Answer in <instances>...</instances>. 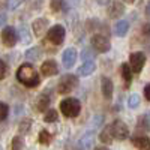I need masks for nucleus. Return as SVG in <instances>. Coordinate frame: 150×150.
Wrapping results in <instances>:
<instances>
[{"label":"nucleus","instance_id":"obj_1","mask_svg":"<svg viewBox=\"0 0 150 150\" xmlns=\"http://www.w3.org/2000/svg\"><path fill=\"white\" fill-rule=\"evenodd\" d=\"M17 80L26 87H36L41 83V77L38 71L30 63H23L17 71Z\"/></svg>","mask_w":150,"mask_h":150},{"label":"nucleus","instance_id":"obj_2","mask_svg":"<svg viewBox=\"0 0 150 150\" xmlns=\"http://www.w3.org/2000/svg\"><path fill=\"white\" fill-rule=\"evenodd\" d=\"M60 111L66 117H77L81 111V102L77 98H68L60 102Z\"/></svg>","mask_w":150,"mask_h":150},{"label":"nucleus","instance_id":"obj_3","mask_svg":"<svg viewBox=\"0 0 150 150\" xmlns=\"http://www.w3.org/2000/svg\"><path fill=\"white\" fill-rule=\"evenodd\" d=\"M78 78L77 75H72V74H66L60 78V81L57 83V92L60 95H66V93H71L74 92L75 89L78 87Z\"/></svg>","mask_w":150,"mask_h":150},{"label":"nucleus","instance_id":"obj_4","mask_svg":"<svg viewBox=\"0 0 150 150\" xmlns=\"http://www.w3.org/2000/svg\"><path fill=\"white\" fill-rule=\"evenodd\" d=\"M65 36H66V30L65 27L62 26V24H56V26H53L51 29H50L47 32V41L50 44L53 45H62L65 41Z\"/></svg>","mask_w":150,"mask_h":150},{"label":"nucleus","instance_id":"obj_5","mask_svg":"<svg viewBox=\"0 0 150 150\" xmlns=\"http://www.w3.org/2000/svg\"><path fill=\"white\" fill-rule=\"evenodd\" d=\"M110 128H111V132H112V137L120 141L123 140H126L128 137H129V128L126 126V123L122 122V120H114L111 125H110Z\"/></svg>","mask_w":150,"mask_h":150},{"label":"nucleus","instance_id":"obj_6","mask_svg":"<svg viewBox=\"0 0 150 150\" xmlns=\"http://www.w3.org/2000/svg\"><path fill=\"white\" fill-rule=\"evenodd\" d=\"M144 63H146V54L143 51H135L129 56V65L132 72L140 74L144 68Z\"/></svg>","mask_w":150,"mask_h":150},{"label":"nucleus","instance_id":"obj_7","mask_svg":"<svg viewBox=\"0 0 150 150\" xmlns=\"http://www.w3.org/2000/svg\"><path fill=\"white\" fill-rule=\"evenodd\" d=\"M2 42H3L5 47H9V48L15 47V44L18 42V33H17V30L14 27H11V26L5 27L2 30Z\"/></svg>","mask_w":150,"mask_h":150},{"label":"nucleus","instance_id":"obj_8","mask_svg":"<svg viewBox=\"0 0 150 150\" xmlns=\"http://www.w3.org/2000/svg\"><path fill=\"white\" fill-rule=\"evenodd\" d=\"M92 47L96 50L98 53H107V51H110L111 44H110L107 36H104V35H95L92 38Z\"/></svg>","mask_w":150,"mask_h":150},{"label":"nucleus","instance_id":"obj_9","mask_svg":"<svg viewBox=\"0 0 150 150\" xmlns=\"http://www.w3.org/2000/svg\"><path fill=\"white\" fill-rule=\"evenodd\" d=\"M77 57H78V53L75 48H66L63 51V56H62V62H63V66L66 69H71L74 68V65L77 63Z\"/></svg>","mask_w":150,"mask_h":150},{"label":"nucleus","instance_id":"obj_10","mask_svg":"<svg viewBox=\"0 0 150 150\" xmlns=\"http://www.w3.org/2000/svg\"><path fill=\"white\" fill-rule=\"evenodd\" d=\"M101 90H102V95L107 101H111L112 98V92H114V84H112L111 78L108 77H102L101 80Z\"/></svg>","mask_w":150,"mask_h":150},{"label":"nucleus","instance_id":"obj_11","mask_svg":"<svg viewBox=\"0 0 150 150\" xmlns=\"http://www.w3.org/2000/svg\"><path fill=\"white\" fill-rule=\"evenodd\" d=\"M57 72H59V66L54 60H45L41 66V74L45 75V77H53Z\"/></svg>","mask_w":150,"mask_h":150},{"label":"nucleus","instance_id":"obj_12","mask_svg":"<svg viewBox=\"0 0 150 150\" xmlns=\"http://www.w3.org/2000/svg\"><path fill=\"white\" fill-rule=\"evenodd\" d=\"M32 29H33L35 36L41 38L45 33V30L48 29V20L47 18H36L33 21V24H32Z\"/></svg>","mask_w":150,"mask_h":150},{"label":"nucleus","instance_id":"obj_13","mask_svg":"<svg viewBox=\"0 0 150 150\" xmlns=\"http://www.w3.org/2000/svg\"><path fill=\"white\" fill-rule=\"evenodd\" d=\"M108 14H110L111 18H120V17L125 14V6H123V3L114 0V2L111 3V6H110Z\"/></svg>","mask_w":150,"mask_h":150},{"label":"nucleus","instance_id":"obj_14","mask_svg":"<svg viewBox=\"0 0 150 150\" xmlns=\"http://www.w3.org/2000/svg\"><path fill=\"white\" fill-rule=\"evenodd\" d=\"M112 30H114V35H116V36L123 38L125 35L128 33V30H129V23H128V21H125V20H119V21L114 24Z\"/></svg>","mask_w":150,"mask_h":150},{"label":"nucleus","instance_id":"obj_15","mask_svg":"<svg viewBox=\"0 0 150 150\" xmlns=\"http://www.w3.org/2000/svg\"><path fill=\"white\" fill-rule=\"evenodd\" d=\"M132 144L137 149H141V150H149L150 149V138L144 135H138V137H134L132 138Z\"/></svg>","mask_w":150,"mask_h":150},{"label":"nucleus","instance_id":"obj_16","mask_svg":"<svg viewBox=\"0 0 150 150\" xmlns=\"http://www.w3.org/2000/svg\"><path fill=\"white\" fill-rule=\"evenodd\" d=\"M95 69H96V65H95L93 60H84V63L78 68V74L83 75V77H86V75L93 74Z\"/></svg>","mask_w":150,"mask_h":150},{"label":"nucleus","instance_id":"obj_17","mask_svg":"<svg viewBox=\"0 0 150 150\" xmlns=\"http://www.w3.org/2000/svg\"><path fill=\"white\" fill-rule=\"evenodd\" d=\"M48 105H50V96H48V95L42 93V95L38 96V99H36V110H38V111L44 112V111L48 108Z\"/></svg>","mask_w":150,"mask_h":150},{"label":"nucleus","instance_id":"obj_18","mask_svg":"<svg viewBox=\"0 0 150 150\" xmlns=\"http://www.w3.org/2000/svg\"><path fill=\"white\" fill-rule=\"evenodd\" d=\"M112 132H111V128H110V125L108 126H105L102 131H101V134H99V140H101V143H104V144H111L112 143Z\"/></svg>","mask_w":150,"mask_h":150},{"label":"nucleus","instance_id":"obj_19","mask_svg":"<svg viewBox=\"0 0 150 150\" xmlns=\"http://www.w3.org/2000/svg\"><path fill=\"white\" fill-rule=\"evenodd\" d=\"M78 146H80V147H83V149H92V147L95 146V137H93V134H92V132L86 134V135L83 137V138L80 140Z\"/></svg>","mask_w":150,"mask_h":150},{"label":"nucleus","instance_id":"obj_20","mask_svg":"<svg viewBox=\"0 0 150 150\" xmlns=\"http://www.w3.org/2000/svg\"><path fill=\"white\" fill-rule=\"evenodd\" d=\"M122 77L125 80V84H126V87L131 84L132 81V69H131V65L128 63H123L122 65Z\"/></svg>","mask_w":150,"mask_h":150},{"label":"nucleus","instance_id":"obj_21","mask_svg":"<svg viewBox=\"0 0 150 150\" xmlns=\"http://www.w3.org/2000/svg\"><path fill=\"white\" fill-rule=\"evenodd\" d=\"M41 48L39 47H33V48H30V50H27L26 51V59L27 60H30V62H36L38 59L41 57Z\"/></svg>","mask_w":150,"mask_h":150},{"label":"nucleus","instance_id":"obj_22","mask_svg":"<svg viewBox=\"0 0 150 150\" xmlns=\"http://www.w3.org/2000/svg\"><path fill=\"white\" fill-rule=\"evenodd\" d=\"M18 38H20V41H21V44H29L30 42V32H29V29L24 26L20 27V30H18Z\"/></svg>","mask_w":150,"mask_h":150},{"label":"nucleus","instance_id":"obj_23","mask_svg":"<svg viewBox=\"0 0 150 150\" xmlns=\"http://www.w3.org/2000/svg\"><path fill=\"white\" fill-rule=\"evenodd\" d=\"M138 129H143V131L150 129V111H147L143 117L138 119Z\"/></svg>","mask_w":150,"mask_h":150},{"label":"nucleus","instance_id":"obj_24","mask_svg":"<svg viewBox=\"0 0 150 150\" xmlns=\"http://www.w3.org/2000/svg\"><path fill=\"white\" fill-rule=\"evenodd\" d=\"M30 126H32V120H30V119H23V120L20 122V125H18V132H20L21 135L27 134V132L30 131Z\"/></svg>","mask_w":150,"mask_h":150},{"label":"nucleus","instance_id":"obj_25","mask_svg":"<svg viewBox=\"0 0 150 150\" xmlns=\"http://www.w3.org/2000/svg\"><path fill=\"white\" fill-rule=\"evenodd\" d=\"M140 101H141L140 96L137 95V93H132V95L129 96V99H128V107H129V108H132V110H134V108H138Z\"/></svg>","mask_w":150,"mask_h":150},{"label":"nucleus","instance_id":"obj_26","mask_svg":"<svg viewBox=\"0 0 150 150\" xmlns=\"http://www.w3.org/2000/svg\"><path fill=\"white\" fill-rule=\"evenodd\" d=\"M44 122H47V123L57 122V111L56 110H48L44 116Z\"/></svg>","mask_w":150,"mask_h":150},{"label":"nucleus","instance_id":"obj_27","mask_svg":"<svg viewBox=\"0 0 150 150\" xmlns=\"http://www.w3.org/2000/svg\"><path fill=\"white\" fill-rule=\"evenodd\" d=\"M39 143L41 144H50L51 143V134H50L48 131H45V129H42L39 132Z\"/></svg>","mask_w":150,"mask_h":150},{"label":"nucleus","instance_id":"obj_28","mask_svg":"<svg viewBox=\"0 0 150 150\" xmlns=\"http://www.w3.org/2000/svg\"><path fill=\"white\" fill-rule=\"evenodd\" d=\"M50 6H51L53 12H59V11L63 9L65 3H63V0H51V2H50Z\"/></svg>","mask_w":150,"mask_h":150},{"label":"nucleus","instance_id":"obj_29","mask_svg":"<svg viewBox=\"0 0 150 150\" xmlns=\"http://www.w3.org/2000/svg\"><path fill=\"white\" fill-rule=\"evenodd\" d=\"M8 111H9V107L5 102H0V122H3L8 117Z\"/></svg>","mask_w":150,"mask_h":150},{"label":"nucleus","instance_id":"obj_30","mask_svg":"<svg viewBox=\"0 0 150 150\" xmlns=\"http://www.w3.org/2000/svg\"><path fill=\"white\" fill-rule=\"evenodd\" d=\"M11 147L14 149V150L23 149V147H24V141H23V138H20V137H15V138L12 140V144H11Z\"/></svg>","mask_w":150,"mask_h":150},{"label":"nucleus","instance_id":"obj_31","mask_svg":"<svg viewBox=\"0 0 150 150\" xmlns=\"http://www.w3.org/2000/svg\"><path fill=\"white\" fill-rule=\"evenodd\" d=\"M81 57H83L84 60H93V59H95V54H93V51H92V50L86 48V50H83Z\"/></svg>","mask_w":150,"mask_h":150},{"label":"nucleus","instance_id":"obj_32","mask_svg":"<svg viewBox=\"0 0 150 150\" xmlns=\"http://www.w3.org/2000/svg\"><path fill=\"white\" fill-rule=\"evenodd\" d=\"M23 2H24V0H8V8H9L11 11H14V9H17L18 6H21Z\"/></svg>","mask_w":150,"mask_h":150},{"label":"nucleus","instance_id":"obj_33","mask_svg":"<svg viewBox=\"0 0 150 150\" xmlns=\"http://www.w3.org/2000/svg\"><path fill=\"white\" fill-rule=\"evenodd\" d=\"M8 74V66L3 60H0V80H3Z\"/></svg>","mask_w":150,"mask_h":150},{"label":"nucleus","instance_id":"obj_34","mask_svg":"<svg viewBox=\"0 0 150 150\" xmlns=\"http://www.w3.org/2000/svg\"><path fill=\"white\" fill-rule=\"evenodd\" d=\"M102 122H104V117L99 114V116H96L95 119H93V123H92V126H93V129H96V128H99L102 125Z\"/></svg>","mask_w":150,"mask_h":150},{"label":"nucleus","instance_id":"obj_35","mask_svg":"<svg viewBox=\"0 0 150 150\" xmlns=\"http://www.w3.org/2000/svg\"><path fill=\"white\" fill-rule=\"evenodd\" d=\"M141 33L144 36H150V23H146L144 26L141 27Z\"/></svg>","mask_w":150,"mask_h":150},{"label":"nucleus","instance_id":"obj_36","mask_svg":"<svg viewBox=\"0 0 150 150\" xmlns=\"http://www.w3.org/2000/svg\"><path fill=\"white\" fill-rule=\"evenodd\" d=\"M144 96H146V99L150 102V84H147L146 87H144Z\"/></svg>","mask_w":150,"mask_h":150},{"label":"nucleus","instance_id":"obj_37","mask_svg":"<svg viewBox=\"0 0 150 150\" xmlns=\"http://www.w3.org/2000/svg\"><path fill=\"white\" fill-rule=\"evenodd\" d=\"M5 21H6V17H5V15L2 14V15H0V26H2V24H3Z\"/></svg>","mask_w":150,"mask_h":150},{"label":"nucleus","instance_id":"obj_38","mask_svg":"<svg viewBox=\"0 0 150 150\" xmlns=\"http://www.w3.org/2000/svg\"><path fill=\"white\" fill-rule=\"evenodd\" d=\"M146 12H147V15H150V2H149L147 6H146Z\"/></svg>","mask_w":150,"mask_h":150},{"label":"nucleus","instance_id":"obj_39","mask_svg":"<svg viewBox=\"0 0 150 150\" xmlns=\"http://www.w3.org/2000/svg\"><path fill=\"white\" fill-rule=\"evenodd\" d=\"M123 2H126V3H134L135 0H123Z\"/></svg>","mask_w":150,"mask_h":150},{"label":"nucleus","instance_id":"obj_40","mask_svg":"<svg viewBox=\"0 0 150 150\" xmlns=\"http://www.w3.org/2000/svg\"><path fill=\"white\" fill-rule=\"evenodd\" d=\"M80 2V0H74V3H78Z\"/></svg>","mask_w":150,"mask_h":150}]
</instances>
